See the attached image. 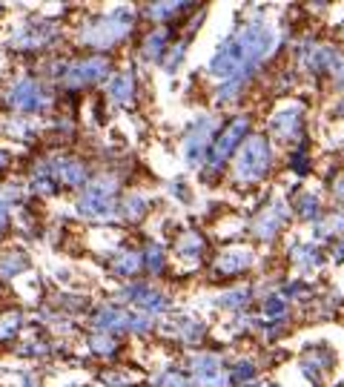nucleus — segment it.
<instances>
[{
	"label": "nucleus",
	"mask_w": 344,
	"mask_h": 387,
	"mask_svg": "<svg viewBox=\"0 0 344 387\" xmlns=\"http://www.w3.org/2000/svg\"><path fill=\"white\" fill-rule=\"evenodd\" d=\"M273 43H276V35L267 23H247L238 35H233L227 43H221V49L209 61V72L215 78L244 83L247 75L252 72V66L267 58Z\"/></svg>",
	"instance_id": "obj_1"
},
{
	"label": "nucleus",
	"mask_w": 344,
	"mask_h": 387,
	"mask_svg": "<svg viewBox=\"0 0 344 387\" xmlns=\"http://www.w3.org/2000/svg\"><path fill=\"white\" fill-rule=\"evenodd\" d=\"M129 26H133V12H129V9H115L106 18L95 20L90 29L80 35V40L90 43V47H95V49H106V47L118 43L129 32Z\"/></svg>",
	"instance_id": "obj_2"
},
{
	"label": "nucleus",
	"mask_w": 344,
	"mask_h": 387,
	"mask_svg": "<svg viewBox=\"0 0 344 387\" xmlns=\"http://www.w3.org/2000/svg\"><path fill=\"white\" fill-rule=\"evenodd\" d=\"M267 169H270V144H267V138H262V135L247 138V144L241 147L238 164H235V176L250 184V181L264 178Z\"/></svg>",
	"instance_id": "obj_3"
},
{
	"label": "nucleus",
	"mask_w": 344,
	"mask_h": 387,
	"mask_svg": "<svg viewBox=\"0 0 344 387\" xmlns=\"http://www.w3.org/2000/svg\"><path fill=\"white\" fill-rule=\"evenodd\" d=\"M115 192H118V187L112 178L95 181L92 187H86V192L80 198V212L90 215V219H106L115 209Z\"/></svg>",
	"instance_id": "obj_4"
},
{
	"label": "nucleus",
	"mask_w": 344,
	"mask_h": 387,
	"mask_svg": "<svg viewBox=\"0 0 344 387\" xmlns=\"http://www.w3.org/2000/svg\"><path fill=\"white\" fill-rule=\"evenodd\" d=\"M247 129H250V121L247 118H235L224 133L215 138V144H212V149H209V164L219 169L230 155H233V149L244 141V135H247Z\"/></svg>",
	"instance_id": "obj_5"
},
{
	"label": "nucleus",
	"mask_w": 344,
	"mask_h": 387,
	"mask_svg": "<svg viewBox=\"0 0 344 387\" xmlns=\"http://www.w3.org/2000/svg\"><path fill=\"white\" fill-rule=\"evenodd\" d=\"M192 376L198 387H227V370L221 359H215V356L192 359Z\"/></svg>",
	"instance_id": "obj_6"
},
{
	"label": "nucleus",
	"mask_w": 344,
	"mask_h": 387,
	"mask_svg": "<svg viewBox=\"0 0 344 387\" xmlns=\"http://www.w3.org/2000/svg\"><path fill=\"white\" fill-rule=\"evenodd\" d=\"M109 72V61L106 58H86V61H78L66 69V83L69 86H86L92 80H101L106 78Z\"/></svg>",
	"instance_id": "obj_7"
},
{
	"label": "nucleus",
	"mask_w": 344,
	"mask_h": 387,
	"mask_svg": "<svg viewBox=\"0 0 344 387\" xmlns=\"http://www.w3.org/2000/svg\"><path fill=\"white\" fill-rule=\"evenodd\" d=\"M95 324L101 330H147L149 319L147 316H135V313H126V310H118V307H106L98 313Z\"/></svg>",
	"instance_id": "obj_8"
},
{
	"label": "nucleus",
	"mask_w": 344,
	"mask_h": 387,
	"mask_svg": "<svg viewBox=\"0 0 344 387\" xmlns=\"http://www.w3.org/2000/svg\"><path fill=\"white\" fill-rule=\"evenodd\" d=\"M47 101H49V98L43 95V90H40L35 80L18 83L15 92H12V104H15L18 109H23V112H37V109L47 106Z\"/></svg>",
	"instance_id": "obj_9"
},
{
	"label": "nucleus",
	"mask_w": 344,
	"mask_h": 387,
	"mask_svg": "<svg viewBox=\"0 0 344 387\" xmlns=\"http://www.w3.org/2000/svg\"><path fill=\"white\" fill-rule=\"evenodd\" d=\"M49 172H52V178L66 184V187H83L86 184V169L83 164L78 161H69V158H58L49 164Z\"/></svg>",
	"instance_id": "obj_10"
},
{
	"label": "nucleus",
	"mask_w": 344,
	"mask_h": 387,
	"mask_svg": "<svg viewBox=\"0 0 344 387\" xmlns=\"http://www.w3.org/2000/svg\"><path fill=\"white\" fill-rule=\"evenodd\" d=\"M209 133H212V121H201L192 133H190V138H187V144H184V155H187V161L192 164V166H198L201 164V158H204V152H207V147H209Z\"/></svg>",
	"instance_id": "obj_11"
},
{
	"label": "nucleus",
	"mask_w": 344,
	"mask_h": 387,
	"mask_svg": "<svg viewBox=\"0 0 344 387\" xmlns=\"http://www.w3.org/2000/svg\"><path fill=\"white\" fill-rule=\"evenodd\" d=\"M250 264H252L250 250H227V252H221L219 262H215V270L224 273V276H233V273H241Z\"/></svg>",
	"instance_id": "obj_12"
},
{
	"label": "nucleus",
	"mask_w": 344,
	"mask_h": 387,
	"mask_svg": "<svg viewBox=\"0 0 344 387\" xmlns=\"http://www.w3.org/2000/svg\"><path fill=\"white\" fill-rule=\"evenodd\" d=\"M126 295H129V301H135V305H141L144 310H152V313L166 310V301H164L158 293H152L149 287H133Z\"/></svg>",
	"instance_id": "obj_13"
},
{
	"label": "nucleus",
	"mask_w": 344,
	"mask_h": 387,
	"mask_svg": "<svg viewBox=\"0 0 344 387\" xmlns=\"http://www.w3.org/2000/svg\"><path fill=\"white\" fill-rule=\"evenodd\" d=\"M281 221H284V209L281 207H276V209H267L262 219L255 221V235H262V238H273L276 235V230L281 227Z\"/></svg>",
	"instance_id": "obj_14"
},
{
	"label": "nucleus",
	"mask_w": 344,
	"mask_h": 387,
	"mask_svg": "<svg viewBox=\"0 0 344 387\" xmlns=\"http://www.w3.org/2000/svg\"><path fill=\"white\" fill-rule=\"evenodd\" d=\"M133 92H135V78H133V72L118 75V78L112 80V86H109V95H112V101H118V104H126L129 98H133Z\"/></svg>",
	"instance_id": "obj_15"
},
{
	"label": "nucleus",
	"mask_w": 344,
	"mask_h": 387,
	"mask_svg": "<svg viewBox=\"0 0 344 387\" xmlns=\"http://www.w3.org/2000/svg\"><path fill=\"white\" fill-rule=\"evenodd\" d=\"M307 63H310L313 69H324V66H336V63H338V55H336L333 49H327V47H316L313 52H307Z\"/></svg>",
	"instance_id": "obj_16"
},
{
	"label": "nucleus",
	"mask_w": 344,
	"mask_h": 387,
	"mask_svg": "<svg viewBox=\"0 0 344 387\" xmlns=\"http://www.w3.org/2000/svg\"><path fill=\"white\" fill-rule=\"evenodd\" d=\"M138 267H141V255H135V252H121L115 258V273L118 276H133Z\"/></svg>",
	"instance_id": "obj_17"
},
{
	"label": "nucleus",
	"mask_w": 344,
	"mask_h": 387,
	"mask_svg": "<svg viewBox=\"0 0 344 387\" xmlns=\"http://www.w3.org/2000/svg\"><path fill=\"white\" fill-rule=\"evenodd\" d=\"M26 255L23 252H9L4 262H0V276H12V273H20V270H26Z\"/></svg>",
	"instance_id": "obj_18"
},
{
	"label": "nucleus",
	"mask_w": 344,
	"mask_h": 387,
	"mask_svg": "<svg viewBox=\"0 0 344 387\" xmlns=\"http://www.w3.org/2000/svg\"><path fill=\"white\" fill-rule=\"evenodd\" d=\"M144 212H147V201H144L141 195L126 198V204H123V215H126L129 221H138V219H144Z\"/></svg>",
	"instance_id": "obj_19"
},
{
	"label": "nucleus",
	"mask_w": 344,
	"mask_h": 387,
	"mask_svg": "<svg viewBox=\"0 0 344 387\" xmlns=\"http://www.w3.org/2000/svg\"><path fill=\"white\" fill-rule=\"evenodd\" d=\"M201 247H204V241L198 238V233H187V235L178 241V252L187 255V258H195V255L201 252Z\"/></svg>",
	"instance_id": "obj_20"
},
{
	"label": "nucleus",
	"mask_w": 344,
	"mask_h": 387,
	"mask_svg": "<svg viewBox=\"0 0 344 387\" xmlns=\"http://www.w3.org/2000/svg\"><path fill=\"white\" fill-rule=\"evenodd\" d=\"M164 40H166V32H155V35L147 37V43H144L147 58H161V52H164Z\"/></svg>",
	"instance_id": "obj_21"
},
{
	"label": "nucleus",
	"mask_w": 344,
	"mask_h": 387,
	"mask_svg": "<svg viewBox=\"0 0 344 387\" xmlns=\"http://www.w3.org/2000/svg\"><path fill=\"white\" fill-rule=\"evenodd\" d=\"M273 129H276V133H281V135L295 133V129H298V115H295V112H293V115H278V118L273 121Z\"/></svg>",
	"instance_id": "obj_22"
},
{
	"label": "nucleus",
	"mask_w": 344,
	"mask_h": 387,
	"mask_svg": "<svg viewBox=\"0 0 344 387\" xmlns=\"http://www.w3.org/2000/svg\"><path fill=\"white\" fill-rule=\"evenodd\" d=\"M18 327H20V313L4 316V319H0V338H12L18 333Z\"/></svg>",
	"instance_id": "obj_23"
},
{
	"label": "nucleus",
	"mask_w": 344,
	"mask_h": 387,
	"mask_svg": "<svg viewBox=\"0 0 344 387\" xmlns=\"http://www.w3.org/2000/svg\"><path fill=\"white\" fill-rule=\"evenodd\" d=\"M244 301H247V290H233V293H224L219 298V305L221 307H241Z\"/></svg>",
	"instance_id": "obj_24"
},
{
	"label": "nucleus",
	"mask_w": 344,
	"mask_h": 387,
	"mask_svg": "<svg viewBox=\"0 0 344 387\" xmlns=\"http://www.w3.org/2000/svg\"><path fill=\"white\" fill-rule=\"evenodd\" d=\"M181 6H184V4H161V6H152V9H149V18H152V20H164V18H169V15H176Z\"/></svg>",
	"instance_id": "obj_25"
},
{
	"label": "nucleus",
	"mask_w": 344,
	"mask_h": 387,
	"mask_svg": "<svg viewBox=\"0 0 344 387\" xmlns=\"http://www.w3.org/2000/svg\"><path fill=\"white\" fill-rule=\"evenodd\" d=\"M158 387H190V381H187L181 373L172 370V373H164V376L158 379Z\"/></svg>",
	"instance_id": "obj_26"
},
{
	"label": "nucleus",
	"mask_w": 344,
	"mask_h": 387,
	"mask_svg": "<svg viewBox=\"0 0 344 387\" xmlns=\"http://www.w3.org/2000/svg\"><path fill=\"white\" fill-rule=\"evenodd\" d=\"M147 264H149V270H152V273H161V267H164L161 247H149V250H147Z\"/></svg>",
	"instance_id": "obj_27"
},
{
	"label": "nucleus",
	"mask_w": 344,
	"mask_h": 387,
	"mask_svg": "<svg viewBox=\"0 0 344 387\" xmlns=\"http://www.w3.org/2000/svg\"><path fill=\"white\" fill-rule=\"evenodd\" d=\"M316 207H319V201L313 195H305V198H301V204H298L301 215H307V219H310V215H316Z\"/></svg>",
	"instance_id": "obj_28"
},
{
	"label": "nucleus",
	"mask_w": 344,
	"mask_h": 387,
	"mask_svg": "<svg viewBox=\"0 0 344 387\" xmlns=\"http://www.w3.org/2000/svg\"><path fill=\"white\" fill-rule=\"evenodd\" d=\"M264 313H267V316H281V313H284V301H281V298H270V305L264 307Z\"/></svg>",
	"instance_id": "obj_29"
},
{
	"label": "nucleus",
	"mask_w": 344,
	"mask_h": 387,
	"mask_svg": "<svg viewBox=\"0 0 344 387\" xmlns=\"http://www.w3.org/2000/svg\"><path fill=\"white\" fill-rule=\"evenodd\" d=\"M92 344H95V350H98V353H112V350H115V344H112L109 338H95Z\"/></svg>",
	"instance_id": "obj_30"
},
{
	"label": "nucleus",
	"mask_w": 344,
	"mask_h": 387,
	"mask_svg": "<svg viewBox=\"0 0 344 387\" xmlns=\"http://www.w3.org/2000/svg\"><path fill=\"white\" fill-rule=\"evenodd\" d=\"M252 376V364L250 362H241L238 370H235V379H250Z\"/></svg>",
	"instance_id": "obj_31"
},
{
	"label": "nucleus",
	"mask_w": 344,
	"mask_h": 387,
	"mask_svg": "<svg viewBox=\"0 0 344 387\" xmlns=\"http://www.w3.org/2000/svg\"><path fill=\"white\" fill-rule=\"evenodd\" d=\"M6 224H9V209H6L4 204H0V235L6 233Z\"/></svg>",
	"instance_id": "obj_32"
},
{
	"label": "nucleus",
	"mask_w": 344,
	"mask_h": 387,
	"mask_svg": "<svg viewBox=\"0 0 344 387\" xmlns=\"http://www.w3.org/2000/svg\"><path fill=\"white\" fill-rule=\"evenodd\" d=\"M6 161H9V158H6V152H4V149H0V169H4V166H6Z\"/></svg>",
	"instance_id": "obj_33"
},
{
	"label": "nucleus",
	"mask_w": 344,
	"mask_h": 387,
	"mask_svg": "<svg viewBox=\"0 0 344 387\" xmlns=\"http://www.w3.org/2000/svg\"><path fill=\"white\" fill-rule=\"evenodd\" d=\"M336 192H338V198H344V181H338V190H336Z\"/></svg>",
	"instance_id": "obj_34"
},
{
	"label": "nucleus",
	"mask_w": 344,
	"mask_h": 387,
	"mask_svg": "<svg viewBox=\"0 0 344 387\" xmlns=\"http://www.w3.org/2000/svg\"><path fill=\"white\" fill-rule=\"evenodd\" d=\"M336 255H338V258H344V244H341V247L336 250Z\"/></svg>",
	"instance_id": "obj_35"
}]
</instances>
